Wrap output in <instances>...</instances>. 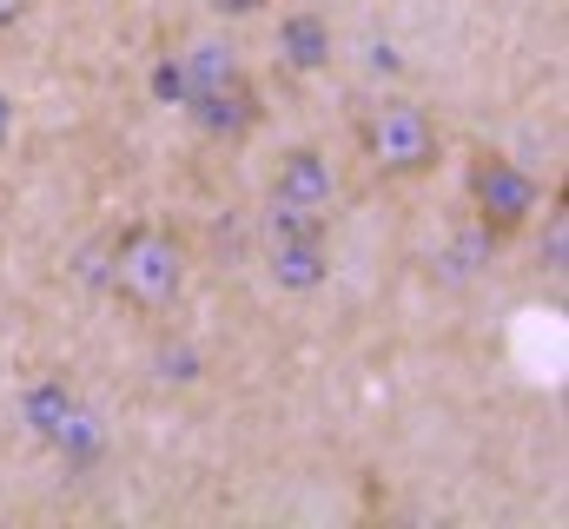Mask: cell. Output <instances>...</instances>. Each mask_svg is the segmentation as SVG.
Listing matches in <instances>:
<instances>
[{"label": "cell", "instance_id": "1", "mask_svg": "<svg viewBox=\"0 0 569 529\" xmlns=\"http://www.w3.org/2000/svg\"><path fill=\"white\" fill-rule=\"evenodd\" d=\"M186 271H192L186 232L166 226V219H133V226H120V239H113L107 291H113V305H127L133 318H166V311L186 298Z\"/></svg>", "mask_w": 569, "mask_h": 529}, {"label": "cell", "instance_id": "2", "mask_svg": "<svg viewBox=\"0 0 569 529\" xmlns=\"http://www.w3.org/2000/svg\"><path fill=\"white\" fill-rule=\"evenodd\" d=\"M351 139H358L365 166H371L385 186H418V179H430V172L443 166V127H437V113H430L425 100H411V93L371 100V107L358 113Z\"/></svg>", "mask_w": 569, "mask_h": 529}, {"label": "cell", "instance_id": "3", "mask_svg": "<svg viewBox=\"0 0 569 529\" xmlns=\"http://www.w3.org/2000/svg\"><path fill=\"white\" fill-rule=\"evenodd\" d=\"M186 113H192V127L206 132V139H219V146H246L252 132L266 127V93H259V80L232 60V53H219V47H192L186 53Z\"/></svg>", "mask_w": 569, "mask_h": 529}, {"label": "cell", "instance_id": "4", "mask_svg": "<svg viewBox=\"0 0 569 529\" xmlns=\"http://www.w3.org/2000/svg\"><path fill=\"white\" fill-rule=\"evenodd\" d=\"M463 199H470V226L490 239V246H510L537 226L543 212V186L497 146H470L463 159Z\"/></svg>", "mask_w": 569, "mask_h": 529}, {"label": "cell", "instance_id": "5", "mask_svg": "<svg viewBox=\"0 0 569 529\" xmlns=\"http://www.w3.org/2000/svg\"><path fill=\"white\" fill-rule=\"evenodd\" d=\"M266 206H291V212L331 219V206H338V166H331V152L311 146V139L284 146L272 179H266Z\"/></svg>", "mask_w": 569, "mask_h": 529}, {"label": "cell", "instance_id": "6", "mask_svg": "<svg viewBox=\"0 0 569 529\" xmlns=\"http://www.w3.org/2000/svg\"><path fill=\"white\" fill-rule=\"evenodd\" d=\"M279 60L291 73H318L331 60V20L311 13V7H291L279 20Z\"/></svg>", "mask_w": 569, "mask_h": 529}, {"label": "cell", "instance_id": "7", "mask_svg": "<svg viewBox=\"0 0 569 529\" xmlns=\"http://www.w3.org/2000/svg\"><path fill=\"white\" fill-rule=\"evenodd\" d=\"M266 252H272V278H279L284 291L325 285V239H279V246H266Z\"/></svg>", "mask_w": 569, "mask_h": 529}, {"label": "cell", "instance_id": "8", "mask_svg": "<svg viewBox=\"0 0 569 529\" xmlns=\"http://www.w3.org/2000/svg\"><path fill=\"white\" fill-rule=\"evenodd\" d=\"M537 219H543V246H537V252H543V271H557V278H563V271H569V212H563V186L543 199V212H537Z\"/></svg>", "mask_w": 569, "mask_h": 529}, {"label": "cell", "instance_id": "9", "mask_svg": "<svg viewBox=\"0 0 569 529\" xmlns=\"http://www.w3.org/2000/svg\"><path fill=\"white\" fill-rule=\"evenodd\" d=\"M212 7H219V13H232V20H246V13H266L272 0H212Z\"/></svg>", "mask_w": 569, "mask_h": 529}]
</instances>
